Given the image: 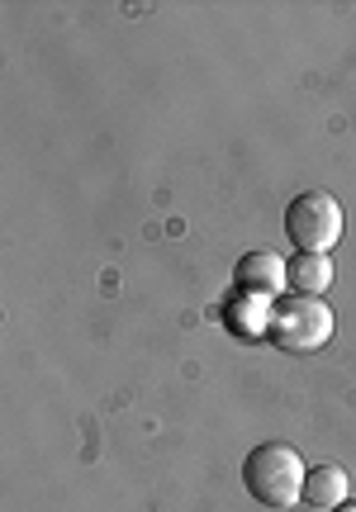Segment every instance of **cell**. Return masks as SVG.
<instances>
[{"mask_svg":"<svg viewBox=\"0 0 356 512\" xmlns=\"http://www.w3.org/2000/svg\"><path fill=\"white\" fill-rule=\"evenodd\" d=\"M304 479H309V465L285 441H262L243 460V484L262 508H295L304 498Z\"/></svg>","mask_w":356,"mask_h":512,"instance_id":"6da1fadb","label":"cell"},{"mask_svg":"<svg viewBox=\"0 0 356 512\" xmlns=\"http://www.w3.org/2000/svg\"><path fill=\"white\" fill-rule=\"evenodd\" d=\"M271 342L281 351H319L333 337V309L323 304L319 294H285L271 309Z\"/></svg>","mask_w":356,"mask_h":512,"instance_id":"7a4b0ae2","label":"cell"},{"mask_svg":"<svg viewBox=\"0 0 356 512\" xmlns=\"http://www.w3.org/2000/svg\"><path fill=\"white\" fill-rule=\"evenodd\" d=\"M285 238L309 256H328V247L342 242V209L328 190H304L285 209Z\"/></svg>","mask_w":356,"mask_h":512,"instance_id":"3957f363","label":"cell"},{"mask_svg":"<svg viewBox=\"0 0 356 512\" xmlns=\"http://www.w3.org/2000/svg\"><path fill=\"white\" fill-rule=\"evenodd\" d=\"M233 290L252 294V299H266V304L285 299V290H290V280H285V256L243 252L238 256V266H233Z\"/></svg>","mask_w":356,"mask_h":512,"instance_id":"277c9868","label":"cell"},{"mask_svg":"<svg viewBox=\"0 0 356 512\" xmlns=\"http://www.w3.org/2000/svg\"><path fill=\"white\" fill-rule=\"evenodd\" d=\"M304 503H309V508H323V512L342 508V503H347V470H342V465H309Z\"/></svg>","mask_w":356,"mask_h":512,"instance_id":"5b68a950","label":"cell"},{"mask_svg":"<svg viewBox=\"0 0 356 512\" xmlns=\"http://www.w3.org/2000/svg\"><path fill=\"white\" fill-rule=\"evenodd\" d=\"M285 280L295 294H323L333 285V261L328 256H309V252H295L285 261Z\"/></svg>","mask_w":356,"mask_h":512,"instance_id":"8992f818","label":"cell"},{"mask_svg":"<svg viewBox=\"0 0 356 512\" xmlns=\"http://www.w3.org/2000/svg\"><path fill=\"white\" fill-rule=\"evenodd\" d=\"M271 309H276V304L233 290V299H228L224 313H228V328H238L243 337H266V332H271Z\"/></svg>","mask_w":356,"mask_h":512,"instance_id":"52a82bcc","label":"cell"},{"mask_svg":"<svg viewBox=\"0 0 356 512\" xmlns=\"http://www.w3.org/2000/svg\"><path fill=\"white\" fill-rule=\"evenodd\" d=\"M333 512H356V503H342V508H333Z\"/></svg>","mask_w":356,"mask_h":512,"instance_id":"ba28073f","label":"cell"}]
</instances>
